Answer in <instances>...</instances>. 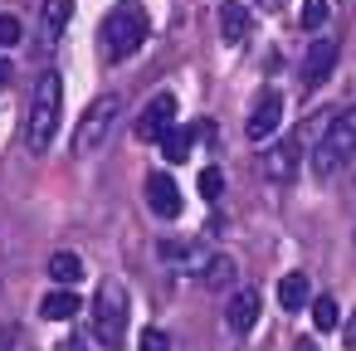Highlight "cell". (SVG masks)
I'll return each instance as SVG.
<instances>
[{
  "mask_svg": "<svg viewBox=\"0 0 356 351\" xmlns=\"http://www.w3.org/2000/svg\"><path fill=\"white\" fill-rule=\"evenodd\" d=\"M307 297H312L307 273H283V278H278V302H283V312H302Z\"/></svg>",
  "mask_w": 356,
  "mask_h": 351,
  "instance_id": "5bb4252c",
  "label": "cell"
},
{
  "mask_svg": "<svg viewBox=\"0 0 356 351\" xmlns=\"http://www.w3.org/2000/svg\"><path fill=\"white\" fill-rule=\"evenodd\" d=\"M59 117H64V83H59L54 69H44L40 83H35V98H30V117H25V147L35 156L49 152V142L59 132Z\"/></svg>",
  "mask_w": 356,
  "mask_h": 351,
  "instance_id": "6da1fadb",
  "label": "cell"
},
{
  "mask_svg": "<svg viewBox=\"0 0 356 351\" xmlns=\"http://www.w3.org/2000/svg\"><path fill=\"white\" fill-rule=\"evenodd\" d=\"M249 25H254L249 6H239V0H225V6H220V40H225V44L249 40Z\"/></svg>",
  "mask_w": 356,
  "mask_h": 351,
  "instance_id": "7c38bea8",
  "label": "cell"
},
{
  "mask_svg": "<svg viewBox=\"0 0 356 351\" xmlns=\"http://www.w3.org/2000/svg\"><path fill=\"white\" fill-rule=\"evenodd\" d=\"M69 15H74V0H44V54L59 44V35H64V25H69Z\"/></svg>",
  "mask_w": 356,
  "mask_h": 351,
  "instance_id": "4fadbf2b",
  "label": "cell"
},
{
  "mask_svg": "<svg viewBox=\"0 0 356 351\" xmlns=\"http://www.w3.org/2000/svg\"><path fill=\"white\" fill-rule=\"evenodd\" d=\"M147 205L156 220H176L181 215V186L166 176V171H152L147 176Z\"/></svg>",
  "mask_w": 356,
  "mask_h": 351,
  "instance_id": "52a82bcc",
  "label": "cell"
},
{
  "mask_svg": "<svg viewBox=\"0 0 356 351\" xmlns=\"http://www.w3.org/2000/svg\"><path fill=\"white\" fill-rule=\"evenodd\" d=\"M93 336L113 351V346H122V336H127V288L118 283V278H108L103 288H98V297H93Z\"/></svg>",
  "mask_w": 356,
  "mask_h": 351,
  "instance_id": "277c9868",
  "label": "cell"
},
{
  "mask_svg": "<svg viewBox=\"0 0 356 351\" xmlns=\"http://www.w3.org/2000/svg\"><path fill=\"white\" fill-rule=\"evenodd\" d=\"M118 113H122V98L118 93H108V98H98L88 113H83V122H79V132H74V152L79 156H93L103 142H108V132H113V122H118Z\"/></svg>",
  "mask_w": 356,
  "mask_h": 351,
  "instance_id": "5b68a950",
  "label": "cell"
},
{
  "mask_svg": "<svg viewBox=\"0 0 356 351\" xmlns=\"http://www.w3.org/2000/svg\"><path fill=\"white\" fill-rule=\"evenodd\" d=\"M171 127H176V98L171 93H156L142 108V117H137V142H161Z\"/></svg>",
  "mask_w": 356,
  "mask_h": 351,
  "instance_id": "8992f818",
  "label": "cell"
},
{
  "mask_svg": "<svg viewBox=\"0 0 356 351\" xmlns=\"http://www.w3.org/2000/svg\"><path fill=\"white\" fill-rule=\"evenodd\" d=\"M59 351H83V341H79V336H69V341H64Z\"/></svg>",
  "mask_w": 356,
  "mask_h": 351,
  "instance_id": "83f0119b",
  "label": "cell"
},
{
  "mask_svg": "<svg viewBox=\"0 0 356 351\" xmlns=\"http://www.w3.org/2000/svg\"><path fill=\"white\" fill-rule=\"evenodd\" d=\"M195 186H200V195H205V200H220V195H225V176H220V166H205Z\"/></svg>",
  "mask_w": 356,
  "mask_h": 351,
  "instance_id": "44dd1931",
  "label": "cell"
},
{
  "mask_svg": "<svg viewBox=\"0 0 356 351\" xmlns=\"http://www.w3.org/2000/svg\"><path fill=\"white\" fill-rule=\"evenodd\" d=\"M10 346H20V332L15 327H0V351H10Z\"/></svg>",
  "mask_w": 356,
  "mask_h": 351,
  "instance_id": "d4e9b609",
  "label": "cell"
},
{
  "mask_svg": "<svg viewBox=\"0 0 356 351\" xmlns=\"http://www.w3.org/2000/svg\"><path fill=\"white\" fill-rule=\"evenodd\" d=\"M0 44H6V49L20 44V20L15 15H0Z\"/></svg>",
  "mask_w": 356,
  "mask_h": 351,
  "instance_id": "cb8c5ba5",
  "label": "cell"
},
{
  "mask_svg": "<svg viewBox=\"0 0 356 351\" xmlns=\"http://www.w3.org/2000/svg\"><path fill=\"white\" fill-rule=\"evenodd\" d=\"M40 312H44L49 322H69V317H79V312H83V302H79V293H74V288H54V293L40 302Z\"/></svg>",
  "mask_w": 356,
  "mask_h": 351,
  "instance_id": "9a60e30c",
  "label": "cell"
},
{
  "mask_svg": "<svg viewBox=\"0 0 356 351\" xmlns=\"http://www.w3.org/2000/svg\"><path fill=\"white\" fill-rule=\"evenodd\" d=\"M327 15H332L327 0H302V30H322V25H327Z\"/></svg>",
  "mask_w": 356,
  "mask_h": 351,
  "instance_id": "ffe728a7",
  "label": "cell"
},
{
  "mask_svg": "<svg viewBox=\"0 0 356 351\" xmlns=\"http://www.w3.org/2000/svg\"><path fill=\"white\" fill-rule=\"evenodd\" d=\"M161 259H166V263H191V268L200 263V259L191 254V244H176V239H161Z\"/></svg>",
  "mask_w": 356,
  "mask_h": 351,
  "instance_id": "7402d4cb",
  "label": "cell"
},
{
  "mask_svg": "<svg viewBox=\"0 0 356 351\" xmlns=\"http://www.w3.org/2000/svg\"><path fill=\"white\" fill-rule=\"evenodd\" d=\"M49 278H54L59 288H74V283L83 278V259H79L74 249H59V254L49 259Z\"/></svg>",
  "mask_w": 356,
  "mask_h": 351,
  "instance_id": "2e32d148",
  "label": "cell"
},
{
  "mask_svg": "<svg viewBox=\"0 0 356 351\" xmlns=\"http://www.w3.org/2000/svg\"><path fill=\"white\" fill-rule=\"evenodd\" d=\"M147 10H142V0H118V6L103 15V54L108 59H132L142 44H147Z\"/></svg>",
  "mask_w": 356,
  "mask_h": 351,
  "instance_id": "7a4b0ae2",
  "label": "cell"
},
{
  "mask_svg": "<svg viewBox=\"0 0 356 351\" xmlns=\"http://www.w3.org/2000/svg\"><path fill=\"white\" fill-rule=\"evenodd\" d=\"M191 147H195V127H171V132L161 137V156H166V161H186Z\"/></svg>",
  "mask_w": 356,
  "mask_h": 351,
  "instance_id": "e0dca14e",
  "label": "cell"
},
{
  "mask_svg": "<svg viewBox=\"0 0 356 351\" xmlns=\"http://www.w3.org/2000/svg\"><path fill=\"white\" fill-rule=\"evenodd\" d=\"M337 69V40H312L307 44V59H302V83L307 88H322Z\"/></svg>",
  "mask_w": 356,
  "mask_h": 351,
  "instance_id": "ba28073f",
  "label": "cell"
},
{
  "mask_svg": "<svg viewBox=\"0 0 356 351\" xmlns=\"http://www.w3.org/2000/svg\"><path fill=\"white\" fill-rule=\"evenodd\" d=\"M312 327L317 332H332L337 327V297H317L312 302Z\"/></svg>",
  "mask_w": 356,
  "mask_h": 351,
  "instance_id": "d6986e66",
  "label": "cell"
},
{
  "mask_svg": "<svg viewBox=\"0 0 356 351\" xmlns=\"http://www.w3.org/2000/svg\"><path fill=\"white\" fill-rule=\"evenodd\" d=\"M278 122H283V93H278V88H268V93L254 103V113H249V137H254V142H264V137H273V132H278Z\"/></svg>",
  "mask_w": 356,
  "mask_h": 351,
  "instance_id": "9c48e42d",
  "label": "cell"
},
{
  "mask_svg": "<svg viewBox=\"0 0 356 351\" xmlns=\"http://www.w3.org/2000/svg\"><path fill=\"white\" fill-rule=\"evenodd\" d=\"M259 288H239L234 297H229V307H225V322L234 327V332H249L254 322H259Z\"/></svg>",
  "mask_w": 356,
  "mask_h": 351,
  "instance_id": "8fae6325",
  "label": "cell"
},
{
  "mask_svg": "<svg viewBox=\"0 0 356 351\" xmlns=\"http://www.w3.org/2000/svg\"><path fill=\"white\" fill-rule=\"evenodd\" d=\"M351 161H356V108H346V113L332 117V127H327L322 142H317L312 171L327 181V176H337L341 166H351Z\"/></svg>",
  "mask_w": 356,
  "mask_h": 351,
  "instance_id": "3957f363",
  "label": "cell"
},
{
  "mask_svg": "<svg viewBox=\"0 0 356 351\" xmlns=\"http://www.w3.org/2000/svg\"><path fill=\"white\" fill-rule=\"evenodd\" d=\"M142 351H171V336L156 332V327H147V332H142Z\"/></svg>",
  "mask_w": 356,
  "mask_h": 351,
  "instance_id": "603a6c76",
  "label": "cell"
},
{
  "mask_svg": "<svg viewBox=\"0 0 356 351\" xmlns=\"http://www.w3.org/2000/svg\"><path fill=\"white\" fill-rule=\"evenodd\" d=\"M341 336H346V351H356V312L346 317V327H341Z\"/></svg>",
  "mask_w": 356,
  "mask_h": 351,
  "instance_id": "484cf974",
  "label": "cell"
},
{
  "mask_svg": "<svg viewBox=\"0 0 356 351\" xmlns=\"http://www.w3.org/2000/svg\"><path fill=\"white\" fill-rule=\"evenodd\" d=\"M10 79H15V69H10V59H0V88H6Z\"/></svg>",
  "mask_w": 356,
  "mask_h": 351,
  "instance_id": "4316f807",
  "label": "cell"
},
{
  "mask_svg": "<svg viewBox=\"0 0 356 351\" xmlns=\"http://www.w3.org/2000/svg\"><path fill=\"white\" fill-rule=\"evenodd\" d=\"M302 351H312V346H302Z\"/></svg>",
  "mask_w": 356,
  "mask_h": 351,
  "instance_id": "f1b7e54d",
  "label": "cell"
},
{
  "mask_svg": "<svg viewBox=\"0 0 356 351\" xmlns=\"http://www.w3.org/2000/svg\"><path fill=\"white\" fill-rule=\"evenodd\" d=\"M200 268H205V273H200L205 283H234V259H229V254H215V259H205Z\"/></svg>",
  "mask_w": 356,
  "mask_h": 351,
  "instance_id": "ac0fdd59",
  "label": "cell"
},
{
  "mask_svg": "<svg viewBox=\"0 0 356 351\" xmlns=\"http://www.w3.org/2000/svg\"><path fill=\"white\" fill-rule=\"evenodd\" d=\"M259 171H264L268 181H288V176L298 171V142H278V147H268V152L259 156Z\"/></svg>",
  "mask_w": 356,
  "mask_h": 351,
  "instance_id": "30bf717a",
  "label": "cell"
}]
</instances>
